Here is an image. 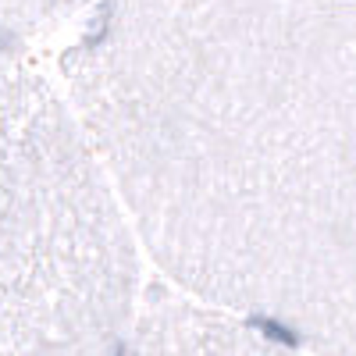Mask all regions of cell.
Here are the masks:
<instances>
[{
  "label": "cell",
  "mask_w": 356,
  "mask_h": 356,
  "mask_svg": "<svg viewBox=\"0 0 356 356\" xmlns=\"http://www.w3.org/2000/svg\"><path fill=\"white\" fill-rule=\"evenodd\" d=\"M136 232L68 100L0 36V356H125Z\"/></svg>",
  "instance_id": "7a4b0ae2"
},
{
  "label": "cell",
  "mask_w": 356,
  "mask_h": 356,
  "mask_svg": "<svg viewBox=\"0 0 356 356\" xmlns=\"http://www.w3.org/2000/svg\"><path fill=\"white\" fill-rule=\"evenodd\" d=\"M125 356H310L257 324L175 292H146Z\"/></svg>",
  "instance_id": "3957f363"
},
{
  "label": "cell",
  "mask_w": 356,
  "mask_h": 356,
  "mask_svg": "<svg viewBox=\"0 0 356 356\" xmlns=\"http://www.w3.org/2000/svg\"><path fill=\"white\" fill-rule=\"evenodd\" d=\"M65 79L189 300L356 356V0H93Z\"/></svg>",
  "instance_id": "6da1fadb"
}]
</instances>
